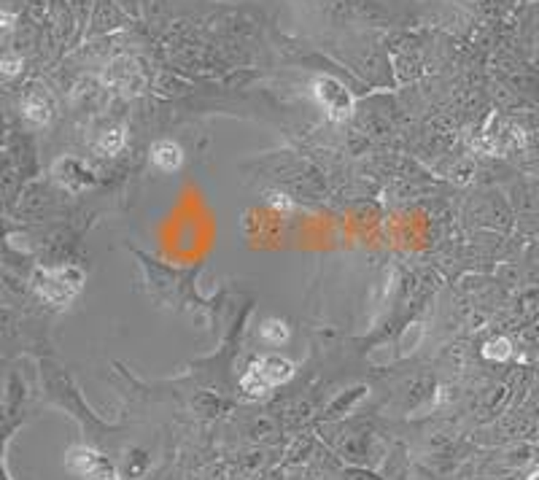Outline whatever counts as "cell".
<instances>
[{"instance_id":"2","label":"cell","mask_w":539,"mask_h":480,"mask_svg":"<svg viewBox=\"0 0 539 480\" xmlns=\"http://www.w3.org/2000/svg\"><path fill=\"white\" fill-rule=\"evenodd\" d=\"M292 375H294V361L286 359V356H278V354H270V356H261V359L248 364L245 375L240 378V386H243L245 394L261 396L267 394L270 389L286 383Z\"/></svg>"},{"instance_id":"10","label":"cell","mask_w":539,"mask_h":480,"mask_svg":"<svg viewBox=\"0 0 539 480\" xmlns=\"http://www.w3.org/2000/svg\"><path fill=\"white\" fill-rule=\"evenodd\" d=\"M19 68H22V60H19V57H14V54H6V57H3V73H6V76H17Z\"/></svg>"},{"instance_id":"1","label":"cell","mask_w":539,"mask_h":480,"mask_svg":"<svg viewBox=\"0 0 539 480\" xmlns=\"http://www.w3.org/2000/svg\"><path fill=\"white\" fill-rule=\"evenodd\" d=\"M33 289L41 300L49 305L65 308L70 305L81 289H84V273L73 265H60V267H43L33 275Z\"/></svg>"},{"instance_id":"12","label":"cell","mask_w":539,"mask_h":480,"mask_svg":"<svg viewBox=\"0 0 539 480\" xmlns=\"http://www.w3.org/2000/svg\"><path fill=\"white\" fill-rule=\"evenodd\" d=\"M528 480H539V469H537V472H534V475H531Z\"/></svg>"},{"instance_id":"4","label":"cell","mask_w":539,"mask_h":480,"mask_svg":"<svg viewBox=\"0 0 539 480\" xmlns=\"http://www.w3.org/2000/svg\"><path fill=\"white\" fill-rule=\"evenodd\" d=\"M68 467L76 472V475H81V478H87V480H119V472H116L114 464H108L97 451L84 448V446L70 451Z\"/></svg>"},{"instance_id":"8","label":"cell","mask_w":539,"mask_h":480,"mask_svg":"<svg viewBox=\"0 0 539 480\" xmlns=\"http://www.w3.org/2000/svg\"><path fill=\"white\" fill-rule=\"evenodd\" d=\"M124 146H127V133H124V127H111V130H105L103 135H100V140H97V149L108 156L119 154Z\"/></svg>"},{"instance_id":"5","label":"cell","mask_w":539,"mask_h":480,"mask_svg":"<svg viewBox=\"0 0 539 480\" xmlns=\"http://www.w3.org/2000/svg\"><path fill=\"white\" fill-rule=\"evenodd\" d=\"M22 114H25V119L38 124V127L46 124V121L52 119V100H49V95L41 92V89H30L22 98Z\"/></svg>"},{"instance_id":"11","label":"cell","mask_w":539,"mask_h":480,"mask_svg":"<svg viewBox=\"0 0 539 480\" xmlns=\"http://www.w3.org/2000/svg\"><path fill=\"white\" fill-rule=\"evenodd\" d=\"M270 203H273L275 208H292V203H289L283 194H270Z\"/></svg>"},{"instance_id":"9","label":"cell","mask_w":539,"mask_h":480,"mask_svg":"<svg viewBox=\"0 0 539 480\" xmlns=\"http://www.w3.org/2000/svg\"><path fill=\"white\" fill-rule=\"evenodd\" d=\"M483 356L486 359H496V361H505L512 356V343L507 338H493L483 345Z\"/></svg>"},{"instance_id":"3","label":"cell","mask_w":539,"mask_h":480,"mask_svg":"<svg viewBox=\"0 0 539 480\" xmlns=\"http://www.w3.org/2000/svg\"><path fill=\"white\" fill-rule=\"evenodd\" d=\"M313 98L315 103L327 111V116L334 121L348 119L350 114H353V105H356L353 95H350L337 79H332V76H318V79H315Z\"/></svg>"},{"instance_id":"6","label":"cell","mask_w":539,"mask_h":480,"mask_svg":"<svg viewBox=\"0 0 539 480\" xmlns=\"http://www.w3.org/2000/svg\"><path fill=\"white\" fill-rule=\"evenodd\" d=\"M149 154H151L154 168L162 173H175L184 165V152H181V146L173 143V140H157Z\"/></svg>"},{"instance_id":"7","label":"cell","mask_w":539,"mask_h":480,"mask_svg":"<svg viewBox=\"0 0 539 480\" xmlns=\"http://www.w3.org/2000/svg\"><path fill=\"white\" fill-rule=\"evenodd\" d=\"M259 338L270 345H283L289 340V326L280 319H264L259 326Z\"/></svg>"}]
</instances>
